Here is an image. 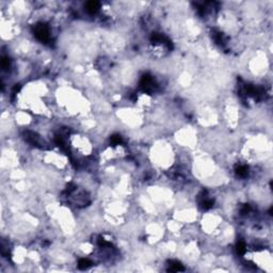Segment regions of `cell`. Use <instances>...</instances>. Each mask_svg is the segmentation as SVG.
Returning <instances> with one entry per match:
<instances>
[{
	"mask_svg": "<svg viewBox=\"0 0 273 273\" xmlns=\"http://www.w3.org/2000/svg\"><path fill=\"white\" fill-rule=\"evenodd\" d=\"M111 141L113 144H120V143L122 142V138H121V136H118V134H115V136H112Z\"/></svg>",
	"mask_w": 273,
	"mask_h": 273,
	"instance_id": "cell-7",
	"label": "cell"
},
{
	"mask_svg": "<svg viewBox=\"0 0 273 273\" xmlns=\"http://www.w3.org/2000/svg\"><path fill=\"white\" fill-rule=\"evenodd\" d=\"M9 65H10L9 59H6V58H2V60H1V66H2V68L6 69V68H9Z\"/></svg>",
	"mask_w": 273,
	"mask_h": 273,
	"instance_id": "cell-8",
	"label": "cell"
},
{
	"mask_svg": "<svg viewBox=\"0 0 273 273\" xmlns=\"http://www.w3.org/2000/svg\"><path fill=\"white\" fill-rule=\"evenodd\" d=\"M35 36L38 38V40H40L43 43H47L49 41V29L46 27L45 25H38L35 27Z\"/></svg>",
	"mask_w": 273,
	"mask_h": 273,
	"instance_id": "cell-1",
	"label": "cell"
},
{
	"mask_svg": "<svg viewBox=\"0 0 273 273\" xmlns=\"http://www.w3.org/2000/svg\"><path fill=\"white\" fill-rule=\"evenodd\" d=\"M91 265H92V262L89 259H87V258H82V259H80L79 262H78V267H79V269H81V270L87 269Z\"/></svg>",
	"mask_w": 273,
	"mask_h": 273,
	"instance_id": "cell-4",
	"label": "cell"
},
{
	"mask_svg": "<svg viewBox=\"0 0 273 273\" xmlns=\"http://www.w3.org/2000/svg\"><path fill=\"white\" fill-rule=\"evenodd\" d=\"M169 270L173 271V272H178V271H183L185 268L183 267V265H180L178 261H171Z\"/></svg>",
	"mask_w": 273,
	"mask_h": 273,
	"instance_id": "cell-3",
	"label": "cell"
},
{
	"mask_svg": "<svg viewBox=\"0 0 273 273\" xmlns=\"http://www.w3.org/2000/svg\"><path fill=\"white\" fill-rule=\"evenodd\" d=\"M246 244L243 242H239L237 244V252L239 253V254H243L244 252H246Z\"/></svg>",
	"mask_w": 273,
	"mask_h": 273,
	"instance_id": "cell-6",
	"label": "cell"
},
{
	"mask_svg": "<svg viewBox=\"0 0 273 273\" xmlns=\"http://www.w3.org/2000/svg\"><path fill=\"white\" fill-rule=\"evenodd\" d=\"M85 8H87V11L89 12V13H91V14L96 13L99 9V2H97V1H90V2L87 3Z\"/></svg>",
	"mask_w": 273,
	"mask_h": 273,
	"instance_id": "cell-2",
	"label": "cell"
},
{
	"mask_svg": "<svg viewBox=\"0 0 273 273\" xmlns=\"http://www.w3.org/2000/svg\"><path fill=\"white\" fill-rule=\"evenodd\" d=\"M236 172L239 176H246L248 174V168L246 165H239V167L236 169Z\"/></svg>",
	"mask_w": 273,
	"mask_h": 273,
	"instance_id": "cell-5",
	"label": "cell"
}]
</instances>
